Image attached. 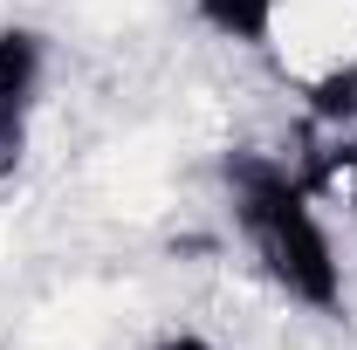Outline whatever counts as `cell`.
<instances>
[{
    "mask_svg": "<svg viewBox=\"0 0 357 350\" xmlns=\"http://www.w3.org/2000/svg\"><path fill=\"white\" fill-rule=\"evenodd\" d=\"M227 192H234V220L255 248L261 275L289 296V303L337 316L344 309V261L316 220V192L303 185V172L275 151H227Z\"/></svg>",
    "mask_w": 357,
    "mask_h": 350,
    "instance_id": "obj_1",
    "label": "cell"
},
{
    "mask_svg": "<svg viewBox=\"0 0 357 350\" xmlns=\"http://www.w3.org/2000/svg\"><path fill=\"white\" fill-rule=\"evenodd\" d=\"M151 350H213V344H206V337H192V330H178V337H158Z\"/></svg>",
    "mask_w": 357,
    "mask_h": 350,
    "instance_id": "obj_5",
    "label": "cell"
},
{
    "mask_svg": "<svg viewBox=\"0 0 357 350\" xmlns=\"http://www.w3.org/2000/svg\"><path fill=\"white\" fill-rule=\"evenodd\" d=\"M192 14L241 48H275V21H282V0H192Z\"/></svg>",
    "mask_w": 357,
    "mask_h": 350,
    "instance_id": "obj_3",
    "label": "cell"
},
{
    "mask_svg": "<svg viewBox=\"0 0 357 350\" xmlns=\"http://www.w3.org/2000/svg\"><path fill=\"white\" fill-rule=\"evenodd\" d=\"M303 103H310V124H323V131H351V124H357V55L316 69L310 83H303Z\"/></svg>",
    "mask_w": 357,
    "mask_h": 350,
    "instance_id": "obj_4",
    "label": "cell"
},
{
    "mask_svg": "<svg viewBox=\"0 0 357 350\" xmlns=\"http://www.w3.org/2000/svg\"><path fill=\"white\" fill-rule=\"evenodd\" d=\"M42 76H48V42L35 28H0V178L14 172L21 151H28Z\"/></svg>",
    "mask_w": 357,
    "mask_h": 350,
    "instance_id": "obj_2",
    "label": "cell"
}]
</instances>
